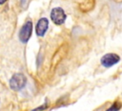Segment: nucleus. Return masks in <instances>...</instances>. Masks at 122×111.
Here are the masks:
<instances>
[{"mask_svg": "<svg viewBox=\"0 0 122 111\" xmlns=\"http://www.w3.org/2000/svg\"><path fill=\"white\" fill-rule=\"evenodd\" d=\"M27 83V78L22 73L14 74L10 79V87L13 91H20L25 87Z\"/></svg>", "mask_w": 122, "mask_h": 111, "instance_id": "f257e3e1", "label": "nucleus"}, {"mask_svg": "<svg viewBox=\"0 0 122 111\" xmlns=\"http://www.w3.org/2000/svg\"><path fill=\"white\" fill-rule=\"evenodd\" d=\"M119 61H120V56H119V55H117L115 53L105 54L100 59L101 65L105 68H111V67L114 66L115 64H117Z\"/></svg>", "mask_w": 122, "mask_h": 111, "instance_id": "f03ea898", "label": "nucleus"}, {"mask_svg": "<svg viewBox=\"0 0 122 111\" xmlns=\"http://www.w3.org/2000/svg\"><path fill=\"white\" fill-rule=\"evenodd\" d=\"M32 33V22L31 20H28L21 27L19 32V39L22 43H27L31 36Z\"/></svg>", "mask_w": 122, "mask_h": 111, "instance_id": "7ed1b4c3", "label": "nucleus"}, {"mask_svg": "<svg viewBox=\"0 0 122 111\" xmlns=\"http://www.w3.org/2000/svg\"><path fill=\"white\" fill-rule=\"evenodd\" d=\"M66 13L62 8H53L51 11V19L55 25H62L66 20Z\"/></svg>", "mask_w": 122, "mask_h": 111, "instance_id": "20e7f679", "label": "nucleus"}, {"mask_svg": "<svg viewBox=\"0 0 122 111\" xmlns=\"http://www.w3.org/2000/svg\"><path fill=\"white\" fill-rule=\"evenodd\" d=\"M49 28V20L46 17H42L37 21L36 27H35V32L38 36H44L47 30Z\"/></svg>", "mask_w": 122, "mask_h": 111, "instance_id": "39448f33", "label": "nucleus"}, {"mask_svg": "<svg viewBox=\"0 0 122 111\" xmlns=\"http://www.w3.org/2000/svg\"><path fill=\"white\" fill-rule=\"evenodd\" d=\"M121 106H122L121 102L118 101V100H116V101H114L106 111H119V109L121 108Z\"/></svg>", "mask_w": 122, "mask_h": 111, "instance_id": "423d86ee", "label": "nucleus"}, {"mask_svg": "<svg viewBox=\"0 0 122 111\" xmlns=\"http://www.w3.org/2000/svg\"><path fill=\"white\" fill-rule=\"evenodd\" d=\"M48 107V103L47 102H45L43 105H41V106H39V107H36L35 109H33L32 111H42V110H44V109H46Z\"/></svg>", "mask_w": 122, "mask_h": 111, "instance_id": "0eeeda50", "label": "nucleus"}, {"mask_svg": "<svg viewBox=\"0 0 122 111\" xmlns=\"http://www.w3.org/2000/svg\"><path fill=\"white\" fill-rule=\"evenodd\" d=\"M7 0H0V5H2V4H4L5 2H6Z\"/></svg>", "mask_w": 122, "mask_h": 111, "instance_id": "6e6552de", "label": "nucleus"}, {"mask_svg": "<svg viewBox=\"0 0 122 111\" xmlns=\"http://www.w3.org/2000/svg\"><path fill=\"white\" fill-rule=\"evenodd\" d=\"M26 1H27V0H21V3H22V4H25Z\"/></svg>", "mask_w": 122, "mask_h": 111, "instance_id": "1a4fd4ad", "label": "nucleus"}]
</instances>
